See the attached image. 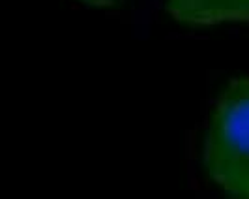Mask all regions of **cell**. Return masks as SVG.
I'll return each mask as SVG.
<instances>
[{
    "label": "cell",
    "instance_id": "cell-1",
    "mask_svg": "<svg viewBox=\"0 0 249 199\" xmlns=\"http://www.w3.org/2000/svg\"><path fill=\"white\" fill-rule=\"evenodd\" d=\"M202 167L229 199H249V75L227 81L202 137Z\"/></svg>",
    "mask_w": 249,
    "mask_h": 199
},
{
    "label": "cell",
    "instance_id": "cell-2",
    "mask_svg": "<svg viewBox=\"0 0 249 199\" xmlns=\"http://www.w3.org/2000/svg\"><path fill=\"white\" fill-rule=\"evenodd\" d=\"M165 10L175 21L189 26L249 21V0H165Z\"/></svg>",
    "mask_w": 249,
    "mask_h": 199
},
{
    "label": "cell",
    "instance_id": "cell-3",
    "mask_svg": "<svg viewBox=\"0 0 249 199\" xmlns=\"http://www.w3.org/2000/svg\"><path fill=\"white\" fill-rule=\"evenodd\" d=\"M88 6H96V8H114L118 4H122V0H81Z\"/></svg>",
    "mask_w": 249,
    "mask_h": 199
}]
</instances>
